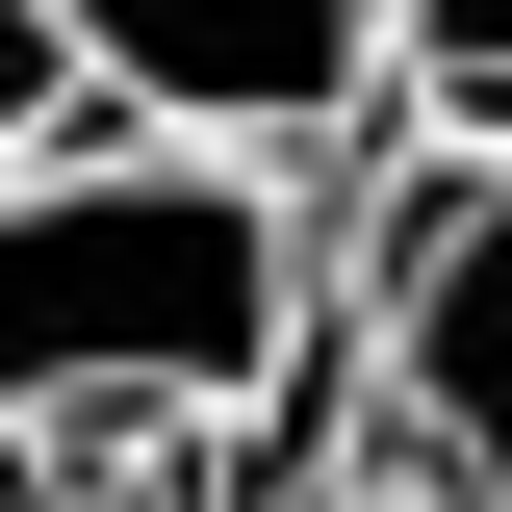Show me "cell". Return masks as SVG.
<instances>
[{"mask_svg":"<svg viewBox=\"0 0 512 512\" xmlns=\"http://www.w3.org/2000/svg\"><path fill=\"white\" fill-rule=\"evenodd\" d=\"M308 359H333V256L282 154H180V128L0 154V461L256 436Z\"/></svg>","mask_w":512,"mask_h":512,"instance_id":"obj_1","label":"cell"},{"mask_svg":"<svg viewBox=\"0 0 512 512\" xmlns=\"http://www.w3.org/2000/svg\"><path fill=\"white\" fill-rule=\"evenodd\" d=\"M77 77V128H180V154H359L384 103V0H26Z\"/></svg>","mask_w":512,"mask_h":512,"instance_id":"obj_2","label":"cell"},{"mask_svg":"<svg viewBox=\"0 0 512 512\" xmlns=\"http://www.w3.org/2000/svg\"><path fill=\"white\" fill-rule=\"evenodd\" d=\"M359 410L436 512H512V154H410L384 205V282H359Z\"/></svg>","mask_w":512,"mask_h":512,"instance_id":"obj_3","label":"cell"},{"mask_svg":"<svg viewBox=\"0 0 512 512\" xmlns=\"http://www.w3.org/2000/svg\"><path fill=\"white\" fill-rule=\"evenodd\" d=\"M410 154H512V0H384V103Z\"/></svg>","mask_w":512,"mask_h":512,"instance_id":"obj_4","label":"cell"},{"mask_svg":"<svg viewBox=\"0 0 512 512\" xmlns=\"http://www.w3.org/2000/svg\"><path fill=\"white\" fill-rule=\"evenodd\" d=\"M52 128H77V77H52V26L0 0V154H52Z\"/></svg>","mask_w":512,"mask_h":512,"instance_id":"obj_5","label":"cell"},{"mask_svg":"<svg viewBox=\"0 0 512 512\" xmlns=\"http://www.w3.org/2000/svg\"><path fill=\"white\" fill-rule=\"evenodd\" d=\"M52 512H180V436L154 461H52Z\"/></svg>","mask_w":512,"mask_h":512,"instance_id":"obj_6","label":"cell"},{"mask_svg":"<svg viewBox=\"0 0 512 512\" xmlns=\"http://www.w3.org/2000/svg\"><path fill=\"white\" fill-rule=\"evenodd\" d=\"M282 512H436V487H410V461H308Z\"/></svg>","mask_w":512,"mask_h":512,"instance_id":"obj_7","label":"cell"},{"mask_svg":"<svg viewBox=\"0 0 512 512\" xmlns=\"http://www.w3.org/2000/svg\"><path fill=\"white\" fill-rule=\"evenodd\" d=\"M0 512H52V461H0Z\"/></svg>","mask_w":512,"mask_h":512,"instance_id":"obj_8","label":"cell"}]
</instances>
